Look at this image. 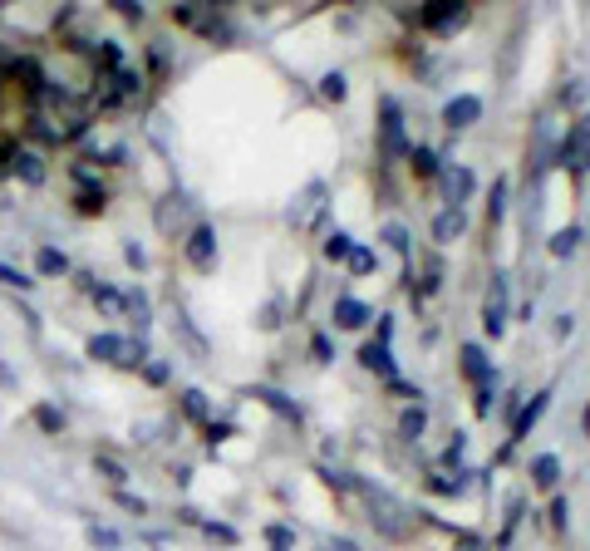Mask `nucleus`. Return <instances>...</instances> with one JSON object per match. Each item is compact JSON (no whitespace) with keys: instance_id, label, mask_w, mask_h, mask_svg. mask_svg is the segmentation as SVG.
<instances>
[{"instance_id":"nucleus-1","label":"nucleus","mask_w":590,"mask_h":551,"mask_svg":"<svg viewBox=\"0 0 590 551\" xmlns=\"http://www.w3.org/2000/svg\"><path fill=\"white\" fill-rule=\"evenodd\" d=\"M354 492L364 497V507H369V527H374L384 542H409L413 527H418V512H413L404 497H394L389 488H374V483H354Z\"/></svg>"},{"instance_id":"nucleus-2","label":"nucleus","mask_w":590,"mask_h":551,"mask_svg":"<svg viewBox=\"0 0 590 551\" xmlns=\"http://www.w3.org/2000/svg\"><path fill=\"white\" fill-rule=\"evenodd\" d=\"M409 133H404V109L394 99H384V119H379V158L384 163H404L409 158Z\"/></svg>"},{"instance_id":"nucleus-3","label":"nucleus","mask_w":590,"mask_h":551,"mask_svg":"<svg viewBox=\"0 0 590 551\" xmlns=\"http://www.w3.org/2000/svg\"><path fill=\"white\" fill-rule=\"evenodd\" d=\"M507 306H512V281L497 271L492 286H487V301H482V330H487L492 340L507 335Z\"/></svg>"},{"instance_id":"nucleus-4","label":"nucleus","mask_w":590,"mask_h":551,"mask_svg":"<svg viewBox=\"0 0 590 551\" xmlns=\"http://www.w3.org/2000/svg\"><path fill=\"white\" fill-rule=\"evenodd\" d=\"M468 5H458V0H428L423 10H418V25L423 30H433V35H453V30H463L468 25Z\"/></svg>"},{"instance_id":"nucleus-5","label":"nucleus","mask_w":590,"mask_h":551,"mask_svg":"<svg viewBox=\"0 0 590 551\" xmlns=\"http://www.w3.org/2000/svg\"><path fill=\"white\" fill-rule=\"evenodd\" d=\"M556 163L566 168V173H586V119H576L566 128V138H561V148H556Z\"/></svg>"},{"instance_id":"nucleus-6","label":"nucleus","mask_w":590,"mask_h":551,"mask_svg":"<svg viewBox=\"0 0 590 551\" xmlns=\"http://www.w3.org/2000/svg\"><path fill=\"white\" fill-rule=\"evenodd\" d=\"M438 183H443L448 207H463L472 192H477V178H472V168H463V163H443V168H438Z\"/></svg>"},{"instance_id":"nucleus-7","label":"nucleus","mask_w":590,"mask_h":551,"mask_svg":"<svg viewBox=\"0 0 590 551\" xmlns=\"http://www.w3.org/2000/svg\"><path fill=\"white\" fill-rule=\"evenodd\" d=\"M182 251H187V261H192L197 271H212V266H217V232H212L207 222H197V227L187 232V246H182Z\"/></svg>"},{"instance_id":"nucleus-8","label":"nucleus","mask_w":590,"mask_h":551,"mask_svg":"<svg viewBox=\"0 0 590 551\" xmlns=\"http://www.w3.org/2000/svg\"><path fill=\"white\" fill-rule=\"evenodd\" d=\"M325 197H330V187L320 183V178H310L305 192L291 202V222L295 227H310V217H325Z\"/></svg>"},{"instance_id":"nucleus-9","label":"nucleus","mask_w":590,"mask_h":551,"mask_svg":"<svg viewBox=\"0 0 590 551\" xmlns=\"http://www.w3.org/2000/svg\"><path fill=\"white\" fill-rule=\"evenodd\" d=\"M546 404H551V389H536V394H531L527 404L517 409V419H512V438H507V448H517V443H522V438H527V433L536 429V424H541Z\"/></svg>"},{"instance_id":"nucleus-10","label":"nucleus","mask_w":590,"mask_h":551,"mask_svg":"<svg viewBox=\"0 0 590 551\" xmlns=\"http://www.w3.org/2000/svg\"><path fill=\"white\" fill-rule=\"evenodd\" d=\"M482 119V99L477 94H453L448 104H443V128H472V123Z\"/></svg>"},{"instance_id":"nucleus-11","label":"nucleus","mask_w":590,"mask_h":551,"mask_svg":"<svg viewBox=\"0 0 590 551\" xmlns=\"http://www.w3.org/2000/svg\"><path fill=\"white\" fill-rule=\"evenodd\" d=\"M463 232H468V212H463V207H443V212L433 217V242L438 246L458 242Z\"/></svg>"},{"instance_id":"nucleus-12","label":"nucleus","mask_w":590,"mask_h":551,"mask_svg":"<svg viewBox=\"0 0 590 551\" xmlns=\"http://www.w3.org/2000/svg\"><path fill=\"white\" fill-rule=\"evenodd\" d=\"M463 374H468V379L477 384V389L497 379V369H492V360H487V350H482L477 340H468V345H463Z\"/></svg>"},{"instance_id":"nucleus-13","label":"nucleus","mask_w":590,"mask_h":551,"mask_svg":"<svg viewBox=\"0 0 590 551\" xmlns=\"http://www.w3.org/2000/svg\"><path fill=\"white\" fill-rule=\"evenodd\" d=\"M251 399H261L266 409H276L281 419H291V424H300V404H295L291 394H281V389H271V384H256V389H246Z\"/></svg>"},{"instance_id":"nucleus-14","label":"nucleus","mask_w":590,"mask_h":551,"mask_svg":"<svg viewBox=\"0 0 590 551\" xmlns=\"http://www.w3.org/2000/svg\"><path fill=\"white\" fill-rule=\"evenodd\" d=\"M374 320V310L364 306V301H354V296H340L335 301V325L340 330H359V325H369Z\"/></svg>"},{"instance_id":"nucleus-15","label":"nucleus","mask_w":590,"mask_h":551,"mask_svg":"<svg viewBox=\"0 0 590 551\" xmlns=\"http://www.w3.org/2000/svg\"><path fill=\"white\" fill-rule=\"evenodd\" d=\"M359 365L374 369V374H384V379H399V374H394V355H389L384 340H369V345L359 350Z\"/></svg>"},{"instance_id":"nucleus-16","label":"nucleus","mask_w":590,"mask_h":551,"mask_svg":"<svg viewBox=\"0 0 590 551\" xmlns=\"http://www.w3.org/2000/svg\"><path fill=\"white\" fill-rule=\"evenodd\" d=\"M10 173H20L30 187H40V183H45V158H40V153H30V148H15Z\"/></svg>"},{"instance_id":"nucleus-17","label":"nucleus","mask_w":590,"mask_h":551,"mask_svg":"<svg viewBox=\"0 0 590 551\" xmlns=\"http://www.w3.org/2000/svg\"><path fill=\"white\" fill-rule=\"evenodd\" d=\"M187 217H192V202H187V192H173V197L158 207V227H163V232H173L177 222H187Z\"/></svg>"},{"instance_id":"nucleus-18","label":"nucleus","mask_w":590,"mask_h":551,"mask_svg":"<svg viewBox=\"0 0 590 551\" xmlns=\"http://www.w3.org/2000/svg\"><path fill=\"white\" fill-rule=\"evenodd\" d=\"M531 483H536V488H556V483H561V458H556V453H541V458L531 463Z\"/></svg>"},{"instance_id":"nucleus-19","label":"nucleus","mask_w":590,"mask_h":551,"mask_svg":"<svg viewBox=\"0 0 590 551\" xmlns=\"http://www.w3.org/2000/svg\"><path fill=\"white\" fill-rule=\"evenodd\" d=\"M581 242H586V227H581V222H571V227H561V232L551 237V256H576V251H581Z\"/></svg>"},{"instance_id":"nucleus-20","label":"nucleus","mask_w":590,"mask_h":551,"mask_svg":"<svg viewBox=\"0 0 590 551\" xmlns=\"http://www.w3.org/2000/svg\"><path fill=\"white\" fill-rule=\"evenodd\" d=\"M409 168L418 178H438V168H443V158L433 153V148H423V143H413L409 148Z\"/></svg>"},{"instance_id":"nucleus-21","label":"nucleus","mask_w":590,"mask_h":551,"mask_svg":"<svg viewBox=\"0 0 590 551\" xmlns=\"http://www.w3.org/2000/svg\"><path fill=\"white\" fill-rule=\"evenodd\" d=\"M35 271H40V276H64V271H69V256H64L59 246H40V251H35Z\"/></svg>"},{"instance_id":"nucleus-22","label":"nucleus","mask_w":590,"mask_h":551,"mask_svg":"<svg viewBox=\"0 0 590 551\" xmlns=\"http://www.w3.org/2000/svg\"><path fill=\"white\" fill-rule=\"evenodd\" d=\"M320 251H325V261H350L354 237H350V232H345V227H335V232L325 237V246H320Z\"/></svg>"},{"instance_id":"nucleus-23","label":"nucleus","mask_w":590,"mask_h":551,"mask_svg":"<svg viewBox=\"0 0 590 551\" xmlns=\"http://www.w3.org/2000/svg\"><path fill=\"white\" fill-rule=\"evenodd\" d=\"M74 207H79L84 217H99V212L109 207V192H104V187H79V197H74Z\"/></svg>"},{"instance_id":"nucleus-24","label":"nucleus","mask_w":590,"mask_h":551,"mask_svg":"<svg viewBox=\"0 0 590 551\" xmlns=\"http://www.w3.org/2000/svg\"><path fill=\"white\" fill-rule=\"evenodd\" d=\"M177 399H182V414H187L192 424H207V414H212V409H207V394H202V389H182Z\"/></svg>"},{"instance_id":"nucleus-25","label":"nucleus","mask_w":590,"mask_h":551,"mask_svg":"<svg viewBox=\"0 0 590 551\" xmlns=\"http://www.w3.org/2000/svg\"><path fill=\"white\" fill-rule=\"evenodd\" d=\"M94 64H99L104 74H118V69H123V45H118V40H99V50H94Z\"/></svg>"},{"instance_id":"nucleus-26","label":"nucleus","mask_w":590,"mask_h":551,"mask_svg":"<svg viewBox=\"0 0 590 551\" xmlns=\"http://www.w3.org/2000/svg\"><path fill=\"white\" fill-rule=\"evenodd\" d=\"M384 242H389V251H399L404 261L413 256V237H409V227H404V222H389V227H384Z\"/></svg>"},{"instance_id":"nucleus-27","label":"nucleus","mask_w":590,"mask_h":551,"mask_svg":"<svg viewBox=\"0 0 590 551\" xmlns=\"http://www.w3.org/2000/svg\"><path fill=\"white\" fill-rule=\"evenodd\" d=\"M320 94H325L330 104H345V94H350V79H345L340 69H330V74L320 79Z\"/></svg>"},{"instance_id":"nucleus-28","label":"nucleus","mask_w":590,"mask_h":551,"mask_svg":"<svg viewBox=\"0 0 590 551\" xmlns=\"http://www.w3.org/2000/svg\"><path fill=\"white\" fill-rule=\"evenodd\" d=\"M345 266H350L354 276H369V271L379 266V251H374V246H359V242H354V251H350V261H345Z\"/></svg>"},{"instance_id":"nucleus-29","label":"nucleus","mask_w":590,"mask_h":551,"mask_svg":"<svg viewBox=\"0 0 590 551\" xmlns=\"http://www.w3.org/2000/svg\"><path fill=\"white\" fill-rule=\"evenodd\" d=\"M428 429V414H423V404H409V409H404V419H399V433H404V438H418V433Z\"/></svg>"},{"instance_id":"nucleus-30","label":"nucleus","mask_w":590,"mask_h":551,"mask_svg":"<svg viewBox=\"0 0 590 551\" xmlns=\"http://www.w3.org/2000/svg\"><path fill=\"white\" fill-rule=\"evenodd\" d=\"M502 217H507V178H497V183H492V202H487V222L497 227Z\"/></svg>"},{"instance_id":"nucleus-31","label":"nucleus","mask_w":590,"mask_h":551,"mask_svg":"<svg viewBox=\"0 0 590 551\" xmlns=\"http://www.w3.org/2000/svg\"><path fill=\"white\" fill-rule=\"evenodd\" d=\"M89 296L109 310V315H118V310H123V296H118L114 286H104V281H89Z\"/></svg>"},{"instance_id":"nucleus-32","label":"nucleus","mask_w":590,"mask_h":551,"mask_svg":"<svg viewBox=\"0 0 590 551\" xmlns=\"http://www.w3.org/2000/svg\"><path fill=\"white\" fill-rule=\"evenodd\" d=\"M35 424L45 433H64V414H59L55 404H35Z\"/></svg>"},{"instance_id":"nucleus-33","label":"nucleus","mask_w":590,"mask_h":551,"mask_svg":"<svg viewBox=\"0 0 590 551\" xmlns=\"http://www.w3.org/2000/svg\"><path fill=\"white\" fill-rule=\"evenodd\" d=\"M89 547H99V551H118V547H123V537H118L114 527H89Z\"/></svg>"},{"instance_id":"nucleus-34","label":"nucleus","mask_w":590,"mask_h":551,"mask_svg":"<svg viewBox=\"0 0 590 551\" xmlns=\"http://www.w3.org/2000/svg\"><path fill=\"white\" fill-rule=\"evenodd\" d=\"M561 104H566V109H581V104H586V79H581V74H576V79H566Z\"/></svg>"},{"instance_id":"nucleus-35","label":"nucleus","mask_w":590,"mask_h":551,"mask_svg":"<svg viewBox=\"0 0 590 551\" xmlns=\"http://www.w3.org/2000/svg\"><path fill=\"white\" fill-rule=\"evenodd\" d=\"M0 286H10V291H30V286H35V281H30V276H25V271H15V266H10V261H0Z\"/></svg>"},{"instance_id":"nucleus-36","label":"nucleus","mask_w":590,"mask_h":551,"mask_svg":"<svg viewBox=\"0 0 590 551\" xmlns=\"http://www.w3.org/2000/svg\"><path fill=\"white\" fill-rule=\"evenodd\" d=\"M202 532H207L212 542H222V547H236V542H241L236 527H227V522H202Z\"/></svg>"},{"instance_id":"nucleus-37","label":"nucleus","mask_w":590,"mask_h":551,"mask_svg":"<svg viewBox=\"0 0 590 551\" xmlns=\"http://www.w3.org/2000/svg\"><path fill=\"white\" fill-rule=\"evenodd\" d=\"M266 542H271V551H291L295 547V532L276 522V527H266Z\"/></svg>"},{"instance_id":"nucleus-38","label":"nucleus","mask_w":590,"mask_h":551,"mask_svg":"<svg viewBox=\"0 0 590 551\" xmlns=\"http://www.w3.org/2000/svg\"><path fill=\"white\" fill-rule=\"evenodd\" d=\"M428 488L438 492V497H458V492L468 488V483H463V473H453V478H433V483H428Z\"/></svg>"},{"instance_id":"nucleus-39","label":"nucleus","mask_w":590,"mask_h":551,"mask_svg":"<svg viewBox=\"0 0 590 551\" xmlns=\"http://www.w3.org/2000/svg\"><path fill=\"white\" fill-rule=\"evenodd\" d=\"M463 448H468V433H453V443L443 448V463H448V468H458V463H463Z\"/></svg>"},{"instance_id":"nucleus-40","label":"nucleus","mask_w":590,"mask_h":551,"mask_svg":"<svg viewBox=\"0 0 590 551\" xmlns=\"http://www.w3.org/2000/svg\"><path fill=\"white\" fill-rule=\"evenodd\" d=\"M310 355H315L320 365H330V360H335V345H330V335H315V340H310Z\"/></svg>"},{"instance_id":"nucleus-41","label":"nucleus","mask_w":590,"mask_h":551,"mask_svg":"<svg viewBox=\"0 0 590 551\" xmlns=\"http://www.w3.org/2000/svg\"><path fill=\"white\" fill-rule=\"evenodd\" d=\"M492 404H497V379H492V384H482V389H477V414H482V419H487V414H492Z\"/></svg>"},{"instance_id":"nucleus-42","label":"nucleus","mask_w":590,"mask_h":551,"mask_svg":"<svg viewBox=\"0 0 590 551\" xmlns=\"http://www.w3.org/2000/svg\"><path fill=\"white\" fill-rule=\"evenodd\" d=\"M453 551H492V547H487L477 532H458V537H453Z\"/></svg>"},{"instance_id":"nucleus-43","label":"nucleus","mask_w":590,"mask_h":551,"mask_svg":"<svg viewBox=\"0 0 590 551\" xmlns=\"http://www.w3.org/2000/svg\"><path fill=\"white\" fill-rule=\"evenodd\" d=\"M99 473H109V483H123L128 473H123V463H114L109 453H99Z\"/></svg>"},{"instance_id":"nucleus-44","label":"nucleus","mask_w":590,"mask_h":551,"mask_svg":"<svg viewBox=\"0 0 590 551\" xmlns=\"http://www.w3.org/2000/svg\"><path fill=\"white\" fill-rule=\"evenodd\" d=\"M123 261L143 271V266H148V251H143V246H138V242H128V246H123Z\"/></svg>"},{"instance_id":"nucleus-45","label":"nucleus","mask_w":590,"mask_h":551,"mask_svg":"<svg viewBox=\"0 0 590 551\" xmlns=\"http://www.w3.org/2000/svg\"><path fill=\"white\" fill-rule=\"evenodd\" d=\"M143 379H148V384H168V365H163V360L143 365Z\"/></svg>"},{"instance_id":"nucleus-46","label":"nucleus","mask_w":590,"mask_h":551,"mask_svg":"<svg viewBox=\"0 0 590 551\" xmlns=\"http://www.w3.org/2000/svg\"><path fill=\"white\" fill-rule=\"evenodd\" d=\"M566 512H571V502L556 497V502H551V527H566Z\"/></svg>"},{"instance_id":"nucleus-47","label":"nucleus","mask_w":590,"mask_h":551,"mask_svg":"<svg viewBox=\"0 0 590 551\" xmlns=\"http://www.w3.org/2000/svg\"><path fill=\"white\" fill-rule=\"evenodd\" d=\"M118 502H123V507H128V512H138V517H143V512H148V502H143V497H133V492H118Z\"/></svg>"},{"instance_id":"nucleus-48","label":"nucleus","mask_w":590,"mask_h":551,"mask_svg":"<svg viewBox=\"0 0 590 551\" xmlns=\"http://www.w3.org/2000/svg\"><path fill=\"white\" fill-rule=\"evenodd\" d=\"M222 438H232V424H207V443H212V448H217Z\"/></svg>"},{"instance_id":"nucleus-49","label":"nucleus","mask_w":590,"mask_h":551,"mask_svg":"<svg viewBox=\"0 0 590 551\" xmlns=\"http://www.w3.org/2000/svg\"><path fill=\"white\" fill-rule=\"evenodd\" d=\"M118 15H123V20H143V5H133V0H118Z\"/></svg>"},{"instance_id":"nucleus-50","label":"nucleus","mask_w":590,"mask_h":551,"mask_svg":"<svg viewBox=\"0 0 590 551\" xmlns=\"http://www.w3.org/2000/svg\"><path fill=\"white\" fill-rule=\"evenodd\" d=\"M10 158H15V143H0V178L10 173Z\"/></svg>"},{"instance_id":"nucleus-51","label":"nucleus","mask_w":590,"mask_h":551,"mask_svg":"<svg viewBox=\"0 0 590 551\" xmlns=\"http://www.w3.org/2000/svg\"><path fill=\"white\" fill-rule=\"evenodd\" d=\"M320 551H359V547H354V542H345V537H335V542H325Z\"/></svg>"}]
</instances>
